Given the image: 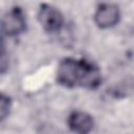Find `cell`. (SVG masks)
<instances>
[{
	"label": "cell",
	"instance_id": "7a4b0ae2",
	"mask_svg": "<svg viewBox=\"0 0 134 134\" xmlns=\"http://www.w3.org/2000/svg\"><path fill=\"white\" fill-rule=\"evenodd\" d=\"M25 18L19 7L7 12L2 19V30L7 36H16L25 29Z\"/></svg>",
	"mask_w": 134,
	"mask_h": 134
},
{
	"label": "cell",
	"instance_id": "6da1fadb",
	"mask_svg": "<svg viewBox=\"0 0 134 134\" xmlns=\"http://www.w3.org/2000/svg\"><path fill=\"white\" fill-rule=\"evenodd\" d=\"M102 81L99 69L90 62L65 59L58 69V82L66 87L76 85L86 88H96Z\"/></svg>",
	"mask_w": 134,
	"mask_h": 134
},
{
	"label": "cell",
	"instance_id": "3957f363",
	"mask_svg": "<svg viewBox=\"0 0 134 134\" xmlns=\"http://www.w3.org/2000/svg\"><path fill=\"white\" fill-rule=\"evenodd\" d=\"M39 20L42 26L50 32L59 31L63 26V16L55 7L44 4L41 6L39 12Z\"/></svg>",
	"mask_w": 134,
	"mask_h": 134
},
{
	"label": "cell",
	"instance_id": "277c9868",
	"mask_svg": "<svg viewBox=\"0 0 134 134\" xmlns=\"http://www.w3.org/2000/svg\"><path fill=\"white\" fill-rule=\"evenodd\" d=\"M95 23L102 28H108L114 26L119 19L118 7L114 4H103L95 13Z\"/></svg>",
	"mask_w": 134,
	"mask_h": 134
},
{
	"label": "cell",
	"instance_id": "5b68a950",
	"mask_svg": "<svg viewBox=\"0 0 134 134\" xmlns=\"http://www.w3.org/2000/svg\"><path fill=\"white\" fill-rule=\"evenodd\" d=\"M68 125L75 134H89L93 128V120L89 114L76 111L70 114Z\"/></svg>",
	"mask_w": 134,
	"mask_h": 134
},
{
	"label": "cell",
	"instance_id": "8992f818",
	"mask_svg": "<svg viewBox=\"0 0 134 134\" xmlns=\"http://www.w3.org/2000/svg\"><path fill=\"white\" fill-rule=\"evenodd\" d=\"M9 108H10L9 98L7 96H5L4 94H2L1 98H0V114H1V119L2 120L8 115Z\"/></svg>",
	"mask_w": 134,
	"mask_h": 134
}]
</instances>
